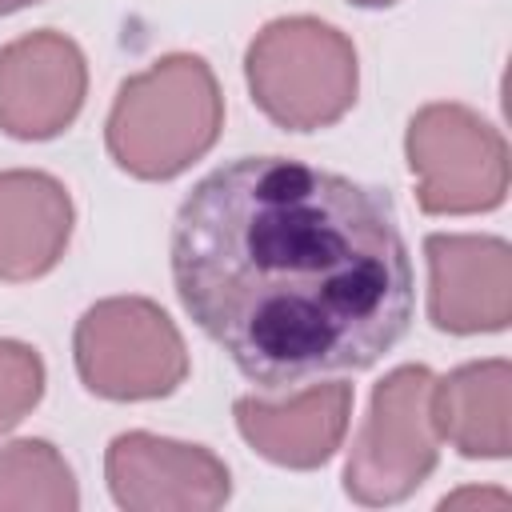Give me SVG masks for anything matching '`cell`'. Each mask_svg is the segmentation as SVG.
I'll return each instance as SVG.
<instances>
[{"label": "cell", "mask_w": 512, "mask_h": 512, "mask_svg": "<svg viewBox=\"0 0 512 512\" xmlns=\"http://www.w3.org/2000/svg\"><path fill=\"white\" fill-rule=\"evenodd\" d=\"M28 4H36V0H0V16L4 12H16V8H28Z\"/></svg>", "instance_id": "2e32d148"}, {"label": "cell", "mask_w": 512, "mask_h": 512, "mask_svg": "<svg viewBox=\"0 0 512 512\" xmlns=\"http://www.w3.org/2000/svg\"><path fill=\"white\" fill-rule=\"evenodd\" d=\"M76 372L104 400H156L184 384L188 348L168 312L144 296L92 304L72 336Z\"/></svg>", "instance_id": "277c9868"}, {"label": "cell", "mask_w": 512, "mask_h": 512, "mask_svg": "<svg viewBox=\"0 0 512 512\" xmlns=\"http://www.w3.org/2000/svg\"><path fill=\"white\" fill-rule=\"evenodd\" d=\"M428 412L436 432L468 460H504L512 448V364L476 360L432 380Z\"/></svg>", "instance_id": "7c38bea8"}, {"label": "cell", "mask_w": 512, "mask_h": 512, "mask_svg": "<svg viewBox=\"0 0 512 512\" xmlns=\"http://www.w3.org/2000/svg\"><path fill=\"white\" fill-rule=\"evenodd\" d=\"M168 252L184 312L268 392L372 368L412 324L392 196L304 160L212 168L184 196Z\"/></svg>", "instance_id": "6da1fadb"}, {"label": "cell", "mask_w": 512, "mask_h": 512, "mask_svg": "<svg viewBox=\"0 0 512 512\" xmlns=\"http://www.w3.org/2000/svg\"><path fill=\"white\" fill-rule=\"evenodd\" d=\"M432 372L400 364L372 388V408L344 464V492L380 508L412 496L436 468V424L428 412Z\"/></svg>", "instance_id": "5b68a950"}, {"label": "cell", "mask_w": 512, "mask_h": 512, "mask_svg": "<svg viewBox=\"0 0 512 512\" xmlns=\"http://www.w3.org/2000/svg\"><path fill=\"white\" fill-rule=\"evenodd\" d=\"M220 128L224 96L212 68L192 52H172L120 84L104 136L128 176L172 180L216 144Z\"/></svg>", "instance_id": "7a4b0ae2"}, {"label": "cell", "mask_w": 512, "mask_h": 512, "mask_svg": "<svg viewBox=\"0 0 512 512\" xmlns=\"http://www.w3.org/2000/svg\"><path fill=\"white\" fill-rule=\"evenodd\" d=\"M460 504H496V508H508V496L504 492H460V496H448L440 508H460Z\"/></svg>", "instance_id": "9a60e30c"}, {"label": "cell", "mask_w": 512, "mask_h": 512, "mask_svg": "<svg viewBox=\"0 0 512 512\" xmlns=\"http://www.w3.org/2000/svg\"><path fill=\"white\" fill-rule=\"evenodd\" d=\"M416 200L428 216L488 212L508 192L504 136L464 104H428L404 136Z\"/></svg>", "instance_id": "8992f818"}, {"label": "cell", "mask_w": 512, "mask_h": 512, "mask_svg": "<svg viewBox=\"0 0 512 512\" xmlns=\"http://www.w3.org/2000/svg\"><path fill=\"white\" fill-rule=\"evenodd\" d=\"M44 396V360L20 340H0V432L16 428Z\"/></svg>", "instance_id": "5bb4252c"}, {"label": "cell", "mask_w": 512, "mask_h": 512, "mask_svg": "<svg viewBox=\"0 0 512 512\" xmlns=\"http://www.w3.org/2000/svg\"><path fill=\"white\" fill-rule=\"evenodd\" d=\"M240 436L280 468H320L332 460L348 432L352 384H316L288 404H268L256 396L236 400Z\"/></svg>", "instance_id": "30bf717a"}, {"label": "cell", "mask_w": 512, "mask_h": 512, "mask_svg": "<svg viewBox=\"0 0 512 512\" xmlns=\"http://www.w3.org/2000/svg\"><path fill=\"white\" fill-rule=\"evenodd\" d=\"M88 92L84 52L64 32H28L0 48V128L16 140L60 136Z\"/></svg>", "instance_id": "ba28073f"}, {"label": "cell", "mask_w": 512, "mask_h": 512, "mask_svg": "<svg viewBox=\"0 0 512 512\" xmlns=\"http://www.w3.org/2000/svg\"><path fill=\"white\" fill-rule=\"evenodd\" d=\"M244 76L256 108L272 124L316 132L356 104L360 64L340 28L316 16H280L248 44Z\"/></svg>", "instance_id": "3957f363"}, {"label": "cell", "mask_w": 512, "mask_h": 512, "mask_svg": "<svg viewBox=\"0 0 512 512\" xmlns=\"http://www.w3.org/2000/svg\"><path fill=\"white\" fill-rule=\"evenodd\" d=\"M104 476L112 500L128 512H212L232 492L216 452L152 432H120L108 444Z\"/></svg>", "instance_id": "52a82bcc"}, {"label": "cell", "mask_w": 512, "mask_h": 512, "mask_svg": "<svg viewBox=\"0 0 512 512\" xmlns=\"http://www.w3.org/2000/svg\"><path fill=\"white\" fill-rule=\"evenodd\" d=\"M428 256V316L440 332L472 336L500 332L512 320V252L500 236L432 232Z\"/></svg>", "instance_id": "9c48e42d"}, {"label": "cell", "mask_w": 512, "mask_h": 512, "mask_svg": "<svg viewBox=\"0 0 512 512\" xmlns=\"http://www.w3.org/2000/svg\"><path fill=\"white\" fill-rule=\"evenodd\" d=\"M352 4H360V8H388V4H396V0H352Z\"/></svg>", "instance_id": "e0dca14e"}, {"label": "cell", "mask_w": 512, "mask_h": 512, "mask_svg": "<svg viewBox=\"0 0 512 512\" xmlns=\"http://www.w3.org/2000/svg\"><path fill=\"white\" fill-rule=\"evenodd\" d=\"M76 504V476L48 440L0 448V512H72Z\"/></svg>", "instance_id": "4fadbf2b"}, {"label": "cell", "mask_w": 512, "mask_h": 512, "mask_svg": "<svg viewBox=\"0 0 512 512\" xmlns=\"http://www.w3.org/2000/svg\"><path fill=\"white\" fill-rule=\"evenodd\" d=\"M72 236V196L48 172H0V280L52 272Z\"/></svg>", "instance_id": "8fae6325"}]
</instances>
